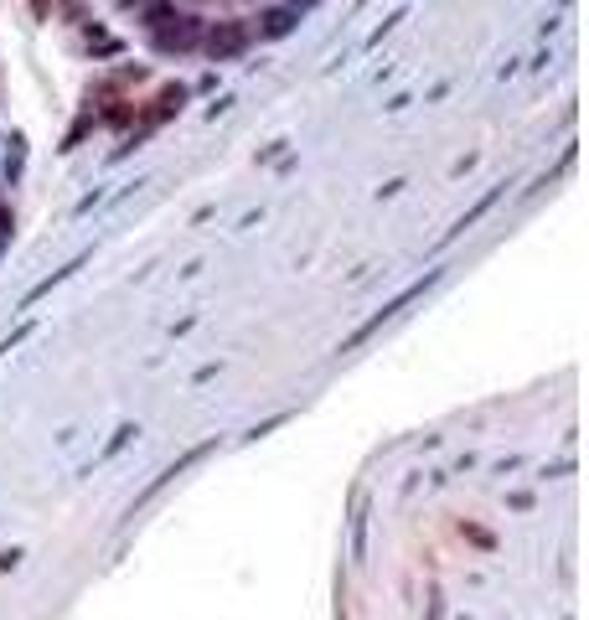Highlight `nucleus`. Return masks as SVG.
Listing matches in <instances>:
<instances>
[{
    "label": "nucleus",
    "mask_w": 589,
    "mask_h": 620,
    "mask_svg": "<svg viewBox=\"0 0 589 620\" xmlns=\"http://www.w3.org/2000/svg\"><path fill=\"white\" fill-rule=\"evenodd\" d=\"M202 21L197 16H171V21H161L150 31L155 37V52H192V47H202Z\"/></svg>",
    "instance_id": "nucleus-1"
},
{
    "label": "nucleus",
    "mask_w": 589,
    "mask_h": 620,
    "mask_svg": "<svg viewBox=\"0 0 589 620\" xmlns=\"http://www.w3.org/2000/svg\"><path fill=\"white\" fill-rule=\"evenodd\" d=\"M202 47H207L212 62H233V57L248 47V26H243V21H217V26L202 31Z\"/></svg>",
    "instance_id": "nucleus-2"
},
{
    "label": "nucleus",
    "mask_w": 589,
    "mask_h": 620,
    "mask_svg": "<svg viewBox=\"0 0 589 620\" xmlns=\"http://www.w3.org/2000/svg\"><path fill=\"white\" fill-rule=\"evenodd\" d=\"M181 104H186V88H166L161 99H155V109H150V114L140 119V130L130 135V145L140 150V140H145V135H155V130H161V124H166L171 114H181Z\"/></svg>",
    "instance_id": "nucleus-3"
},
{
    "label": "nucleus",
    "mask_w": 589,
    "mask_h": 620,
    "mask_svg": "<svg viewBox=\"0 0 589 620\" xmlns=\"http://www.w3.org/2000/svg\"><path fill=\"white\" fill-rule=\"evenodd\" d=\"M434 279H440V269H429L424 279H414V285H409V290H403L398 300H388V305H383V316H372V321H367V326H362V331H357V336L347 341V347H357V341H362V336H372V331H378L383 321H393V316H398V310H403V305H409V300H419V295H424V290L434 285Z\"/></svg>",
    "instance_id": "nucleus-4"
},
{
    "label": "nucleus",
    "mask_w": 589,
    "mask_h": 620,
    "mask_svg": "<svg viewBox=\"0 0 589 620\" xmlns=\"http://www.w3.org/2000/svg\"><path fill=\"white\" fill-rule=\"evenodd\" d=\"M295 21H300V11H295V6H279V11H269V16H264V37H269V42L290 37V31H295Z\"/></svg>",
    "instance_id": "nucleus-5"
},
{
    "label": "nucleus",
    "mask_w": 589,
    "mask_h": 620,
    "mask_svg": "<svg viewBox=\"0 0 589 620\" xmlns=\"http://www.w3.org/2000/svg\"><path fill=\"white\" fill-rule=\"evenodd\" d=\"M496 197H502V186H496V192H486V197H481V202H476V207H471V212H465V217H460V223H455V228H450V233H445V243H450V238H460V233H465V228H476V223H481V217H486V212H491V207H496Z\"/></svg>",
    "instance_id": "nucleus-6"
},
{
    "label": "nucleus",
    "mask_w": 589,
    "mask_h": 620,
    "mask_svg": "<svg viewBox=\"0 0 589 620\" xmlns=\"http://www.w3.org/2000/svg\"><path fill=\"white\" fill-rule=\"evenodd\" d=\"M176 16V6H171V0H145V11H140V21L155 31V26H161V21H171Z\"/></svg>",
    "instance_id": "nucleus-7"
},
{
    "label": "nucleus",
    "mask_w": 589,
    "mask_h": 620,
    "mask_svg": "<svg viewBox=\"0 0 589 620\" xmlns=\"http://www.w3.org/2000/svg\"><path fill=\"white\" fill-rule=\"evenodd\" d=\"M73 269H83V254H78V259H73V264H62V269H57V274H52V279H42V285H37V290H31V295H26V305H31V300H42V295H47V290H52V285H62V279H68V274H73Z\"/></svg>",
    "instance_id": "nucleus-8"
},
{
    "label": "nucleus",
    "mask_w": 589,
    "mask_h": 620,
    "mask_svg": "<svg viewBox=\"0 0 589 620\" xmlns=\"http://www.w3.org/2000/svg\"><path fill=\"white\" fill-rule=\"evenodd\" d=\"M0 238H11V212L0 207Z\"/></svg>",
    "instance_id": "nucleus-9"
},
{
    "label": "nucleus",
    "mask_w": 589,
    "mask_h": 620,
    "mask_svg": "<svg viewBox=\"0 0 589 620\" xmlns=\"http://www.w3.org/2000/svg\"><path fill=\"white\" fill-rule=\"evenodd\" d=\"M119 6H140V0H119Z\"/></svg>",
    "instance_id": "nucleus-10"
},
{
    "label": "nucleus",
    "mask_w": 589,
    "mask_h": 620,
    "mask_svg": "<svg viewBox=\"0 0 589 620\" xmlns=\"http://www.w3.org/2000/svg\"><path fill=\"white\" fill-rule=\"evenodd\" d=\"M6 243H11V238H0V254H6Z\"/></svg>",
    "instance_id": "nucleus-11"
},
{
    "label": "nucleus",
    "mask_w": 589,
    "mask_h": 620,
    "mask_svg": "<svg viewBox=\"0 0 589 620\" xmlns=\"http://www.w3.org/2000/svg\"><path fill=\"white\" fill-rule=\"evenodd\" d=\"M37 6H42V0H37Z\"/></svg>",
    "instance_id": "nucleus-12"
}]
</instances>
